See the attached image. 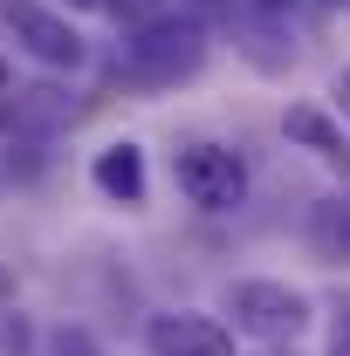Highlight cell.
I'll return each instance as SVG.
<instances>
[{
	"label": "cell",
	"instance_id": "8",
	"mask_svg": "<svg viewBox=\"0 0 350 356\" xmlns=\"http://www.w3.org/2000/svg\"><path fill=\"white\" fill-rule=\"evenodd\" d=\"M309 254L330 267H350V192H330V199H316L309 206Z\"/></svg>",
	"mask_w": 350,
	"mask_h": 356
},
{
	"label": "cell",
	"instance_id": "15",
	"mask_svg": "<svg viewBox=\"0 0 350 356\" xmlns=\"http://www.w3.org/2000/svg\"><path fill=\"white\" fill-rule=\"evenodd\" d=\"M0 96H14V69H7V55H0Z\"/></svg>",
	"mask_w": 350,
	"mask_h": 356
},
{
	"label": "cell",
	"instance_id": "7",
	"mask_svg": "<svg viewBox=\"0 0 350 356\" xmlns=\"http://www.w3.org/2000/svg\"><path fill=\"white\" fill-rule=\"evenodd\" d=\"M282 137L303 144L309 158H323L330 172L350 178V137H344V124H337L330 110H316V103H289V110H282Z\"/></svg>",
	"mask_w": 350,
	"mask_h": 356
},
{
	"label": "cell",
	"instance_id": "3",
	"mask_svg": "<svg viewBox=\"0 0 350 356\" xmlns=\"http://www.w3.org/2000/svg\"><path fill=\"white\" fill-rule=\"evenodd\" d=\"M172 178H178V192H185V206H199V213H234V206L248 199V165H241V151H234V144H213V137L178 144L172 151Z\"/></svg>",
	"mask_w": 350,
	"mask_h": 356
},
{
	"label": "cell",
	"instance_id": "10",
	"mask_svg": "<svg viewBox=\"0 0 350 356\" xmlns=\"http://www.w3.org/2000/svg\"><path fill=\"white\" fill-rule=\"evenodd\" d=\"M42 350V336H35V322L21 309H0V356H35Z\"/></svg>",
	"mask_w": 350,
	"mask_h": 356
},
{
	"label": "cell",
	"instance_id": "1",
	"mask_svg": "<svg viewBox=\"0 0 350 356\" xmlns=\"http://www.w3.org/2000/svg\"><path fill=\"white\" fill-rule=\"evenodd\" d=\"M199 69H206V21L192 7H172L117 42V76L137 89H178Z\"/></svg>",
	"mask_w": 350,
	"mask_h": 356
},
{
	"label": "cell",
	"instance_id": "16",
	"mask_svg": "<svg viewBox=\"0 0 350 356\" xmlns=\"http://www.w3.org/2000/svg\"><path fill=\"white\" fill-rule=\"evenodd\" d=\"M316 7H323V14H337V7H350V0H316Z\"/></svg>",
	"mask_w": 350,
	"mask_h": 356
},
{
	"label": "cell",
	"instance_id": "9",
	"mask_svg": "<svg viewBox=\"0 0 350 356\" xmlns=\"http://www.w3.org/2000/svg\"><path fill=\"white\" fill-rule=\"evenodd\" d=\"M42 356H103V343L89 336L83 322H55V329L42 336Z\"/></svg>",
	"mask_w": 350,
	"mask_h": 356
},
{
	"label": "cell",
	"instance_id": "2",
	"mask_svg": "<svg viewBox=\"0 0 350 356\" xmlns=\"http://www.w3.org/2000/svg\"><path fill=\"white\" fill-rule=\"evenodd\" d=\"M220 322L261 350H282L309 329V295L289 288V281H268V274H248V281H227L220 288Z\"/></svg>",
	"mask_w": 350,
	"mask_h": 356
},
{
	"label": "cell",
	"instance_id": "12",
	"mask_svg": "<svg viewBox=\"0 0 350 356\" xmlns=\"http://www.w3.org/2000/svg\"><path fill=\"white\" fill-rule=\"evenodd\" d=\"M330 356H350V295L330 309Z\"/></svg>",
	"mask_w": 350,
	"mask_h": 356
},
{
	"label": "cell",
	"instance_id": "17",
	"mask_svg": "<svg viewBox=\"0 0 350 356\" xmlns=\"http://www.w3.org/2000/svg\"><path fill=\"white\" fill-rule=\"evenodd\" d=\"M69 7H76V14H89V7H103V0H69Z\"/></svg>",
	"mask_w": 350,
	"mask_h": 356
},
{
	"label": "cell",
	"instance_id": "13",
	"mask_svg": "<svg viewBox=\"0 0 350 356\" xmlns=\"http://www.w3.org/2000/svg\"><path fill=\"white\" fill-rule=\"evenodd\" d=\"M254 21H282V14H296V0H241Z\"/></svg>",
	"mask_w": 350,
	"mask_h": 356
},
{
	"label": "cell",
	"instance_id": "5",
	"mask_svg": "<svg viewBox=\"0 0 350 356\" xmlns=\"http://www.w3.org/2000/svg\"><path fill=\"white\" fill-rule=\"evenodd\" d=\"M151 356H234V329L206 309H158L144 322Z\"/></svg>",
	"mask_w": 350,
	"mask_h": 356
},
{
	"label": "cell",
	"instance_id": "6",
	"mask_svg": "<svg viewBox=\"0 0 350 356\" xmlns=\"http://www.w3.org/2000/svg\"><path fill=\"white\" fill-rule=\"evenodd\" d=\"M89 185H96L110 206H144V199H151V165H144V144H137V137H110V144L89 158Z\"/></svg>",
	"mask_w": 350,
	"mask_h": 356
},
{
	"label": "cell",
	"instance_id": "14",
	"mask_svg": "<svg viewBox=\"0 0 350 356\" xmlns=\"http://www.w3.org/2000/svg\"><path fill=\"white\" fill-rule=\"evenodd\" d=\"M330 96H337V110H344V117H350V69H344V76H337V89H330Z\"/></svg>",
	"mask_w": 350,
	"mask_h": 356
},
{
	"label": "cell",
	"instance_id": "11",
	"mask_svg": "<svg viewBox=\"0 0 350 356\" xmlns=\"http://www.w3.org/2000/svg\"><path fill=\"white\" fill-rule=\"evenodd\" d=\"M124 28H144V21H158V14H172V0H103Z\"/></svg>",
	"mask_w": 350,
	"mask_h": 356
},
{
	"label": "cell",
	"instance_id": "4",
	"mask_svg": "<svg viewBox=\"0 0 350 356\" xmlns=\"http://www.w3.org/2000/svg\"><path fill=\"white\" fill-rule=\"evenodd\" d=\"M0 35L42 69H83L89 62V42L76 35V21L42 7V0H0Z\"/></svg>",
	"mask_w": 350,
	"mask_h": 356
}]
</instances>
